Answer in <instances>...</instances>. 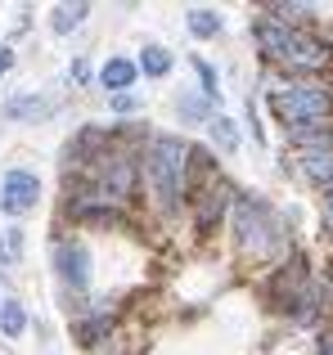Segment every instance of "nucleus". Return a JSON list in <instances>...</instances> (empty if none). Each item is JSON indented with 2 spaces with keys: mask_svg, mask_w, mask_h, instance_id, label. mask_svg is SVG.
Instances as JSON below:
<instances>
[{
  "mask_svg": "<svg viewBox=\"0 0 333 355\" xmlns=\"http://www.w3.org/2000/svg\"><path fill=\"white\" fill-rule=\"evenodd\" d=\"M194 68H198L203 86H207V99H216V95H221V90H216V72H212V68H207V63H203V59H194Z\"/></svg>",
  "mask_w": 333,
  "mask_h": 355,
  "instance_id": "nucleus-17",
  "label": "nucleus"
},
{
  "mask_svg": "<svg viewBox=\"0 0 333 355\" xmlns=\"http://www.w3.org/2000/svg\"><path fill=\"white\" fill-rule=\"evenodd\" d=\"M9 63H14V54H9L5 45H0V77H5V72H9Z\"/></svg>",
  "mask_w": 333,
  "mask_h": 355,
  "instance_id": "nucleus-20",
  "label": "nucleus"
},
{
  "mask_svg": "<svg viewBox=\"0 0 333 355\" xmlns=\"http://www.w3.org/2000/svg\"><path fill=\"white\" fill-rule=\"evenodd\" d=\"M99 77H104V86H108V90H126V86L135 81V63H131V59H108Z\"/></svg>",
  "mask_w": 333,
  "mask_h": 355,
  "instance_id": "nucleus-9",
  "label": "nucleus"
},
{
  "mask_svg": "<svg viewBox=\"0 0 333 355\" xmlns=\"http://www.w3.org/2000/svg\"><path fill=\"white\" fill-rule=\"evenodd\" d=\"M23 324H27L23 306H18V302H5V311H0V333H5V338H18V333H23Z\"/></svg>",
  "mask_w": 333,
  "mask_h": 355,
  "instance_id": "nucleus-12",
  "label": "nucleus"
},
{
  "mask_svg": "<svg viewBox=\"0 0 333 355\" xmlns=\"http://www.w3.org/2000/svg\"><path fill=\"white\" fill-rule=\"evenodd\" d=\"M320 355H333V338H325V342H320Z\"/></svg>",
  "mask_w": 333,
  "mask_h": 355,
  "instance_id": "nucleus-22",
  "label": "nucleus"
},
{
  "mask_svg": "<svg viewBox=\"0 0 333 355\" xmlns=\"http://www.w3.org/2000/svg\"><path fill=\"white\" fill-rule=\"evenodd\" d=\"M36 198H41V184H36L32 171H9V175H5V184H0V207H5L9 216H23V211H32Z\"/></svg>",
  "mask_w": 333,
  "mask_h": 355,
  "instance_id": "nucleus-5",
  "label": "nucleus"
},
{
  "mask_svg": "<svg viewBox=\"0 0 333 355\" xmlns=\"http://www.w3.org/2000/svg\"><path fill=\"white\" fill-rule=\"evenodd\" d=\"M325 216H329V225H333V189H329V198H325Z\"/></svg>",
  "mask_w": 333,
  "mask_h": 355,
  "instance_id": "nucleus-21",
  "label": "nucleus"
},
{
  "mask_svg": "<svg viewBox=\"0 0 333 355\" xmlns=\"http://www.w3.org/2000/svg\"><path fill=\"white\" fill-rule=\"evenodd\" d=\"M302 171H307L316 184H333V153H325V148H307V153H302Z\"/></svg>",
  "mask_w": 333,
  "mask_h": 355,
  "instance_id": "nucleus-8",
  "label": "nucleus"
},
{
  "mask_svg": "<svg viewBox=\"0 0 333 355\" xmlns=\"http://www.w3.org/2000/svg\"><path fill=\"white\" fill-rule=\"evenodd\" d=\"M212 139H216V144L230 153V148L239 144V130H234V121H230V117H216V121H212Z\"/></svg>",
  "mask_w": 333,
  "mask_h": 355,
  "instance_id": "nucleus-15",
  "label": "nucleus"
},
{
  "mask_svg": "<svg viewBox=\"0 0 333 355\" xmlns=\"http://www.w3.org/2000/svg\"><path fill=\"white\" fill-rule=\"evenodd\" d=\"M271 104H275V113L293 126V135L320 126V121L333 113V95L325 86H316V81H284V86L271 90Z\"/></svg>",
  "mask_w": 333,
  "mask_h": 355,
  "instance_id": "nucleus-1",
  "label": "nucleus"
},
{
  "mask_svg": "<svg viewBox=\"0 0 333 355\" xmlns=\"http://www.w3.org/2000/svg\"><path fill=\"white\" fill-rule=\"evenodd\" d=\"M135 104H140V99H135V95H113V108H117V113H131Z\"/></svg>",
  "mask_w": 333,
  "mask_h": 355,
  "instance_id": "nucleus-18",
  "label": "nucleus"
},
{
  "mask_svg": "<svg viewBox=\"0 0 333 355\" xmlns=\"http://www.w3.org/2000/svg\"><path fill=\"white\" fill-rule=\"evenodd\" d=\"M140 68L149 72V77H166V72H171V54H166L162 45H149L144 59H140Z\"/></svg>",
  "mask_w": 333,
  "mask_h": 355,
  "instance_id": "nucleus-11",
  "label": "nucleus"
},
{
  "mask_svg": "<svg viewBox=\"0 0 333 355\" xmlns=\"http://www.w3.org/2000/svg\"><path fill=\"white\" fill-rule=\"evenodd\" d=\"M54 261H59V275H63V284L68 288H86L90 284V252L81 248V243H59L54 248Z\"/></svg>",
  "mask_w": 333,
  "mask_h": 355,
  "instance_id": "nucleus-6",
  "label": "nucleus"
},
{
  "mask_svg": "<svg viewBox=\"0 0 333 355\" xmlns=\"http://www.w3.org/2000/svg\"><path fill=\"white\" fill-rule=\"evenodd\" d=\"M189 32L194 36H216L221 32V18L212 9H189Z\"/></svg>",
  "mask_w": 333,
  "mask_h": 355,
  "instance_id": "nucleus-13",
  "label": "nucleus"
},
{
  "mask_svg": "<svg viewBox=\"0 0 333 355\" xmlns=\"http://www.w3.org/2000/svg\"><path fill=\"white\" fill-rule=\"evenodd\" d=\"M0 311H5V302H0Z\"/></svg>",
  "mask_w": 333,
  "mask_h": 355,
  "instance_id": "nucleus-23",
  "label": "nucleus"
},
{
  "mask_svg": "<svg viewBox=\"0 0 333 355\" xmlns=\"http://www.w3.org/2000/svg\"><path fill=\"white\" fill-rule=\"evenodd\" d=\"M131 193V162H122V157H113V162L104 166V202L108 198H126Z\"/></svg>",
  "mask_w": 333,
  "mask_h": 355,
  "instance_id": "nucleus-7",
  "label": "nucleus"
},
{
  "mask_svg": "<svg viewBox=\"0 0 333 355\" xmlns=\"http://www.w3.org/2000/svg\"><path fill=\"white\" fill-rule=\"evenodd\" d=\"M50 113V104H41V99H18V104H9V117H41Z\"/></svg>",
  "mask_w": 333,
  "mask_h": 355,
  "instance_id": "nucleus-16",
  "label": "nucleus"
},
{
  "mask_svg": "<svg viewBox=\"0 0 333 355\" xmlns=\"http://www.w3.org/2000/svg\"><path fill=\"white\" fill-rule=\"evenodd\" d=\"M185 113H189V117H203V113H207V104H203V99H185Z\"/></svg>",
  "mask_w": 333,
  "mask_h": 355,
  "instance_id": "nucleus-19",
  "label": "nucleus"
},
{
  "mask_svg": "<svg viewBox=\"0 0 333 355\" xmlns=\"http://www.w3.org/2000/svg\"><path fill=\"white\" fill-rule=\"evenodd\" d=\"M185 157H189V148L180 144L176 135H158L149 144V184L153 193H158L162 207H176L180 202V184H185Z\"/></svg>",
  "mask_w": 333,
  "mask_h": 355,
  "instance_id": "nucleus-2",
  "label": "nucleus"
},
{
  "mask_svg": "<svg viewBox=\"0 0 333 355\" xmlns=\"http://www.w3.org/2000/svg\"><path fill=\"white\" fill-rule=\"evenodd\" d=\"M225 198H230V189L225 184H216V189L207 193V202H203V211H198V230H212V220L225 211Z\"/></svg>",
  "mask_w": 333,
  "mask_h": 355,
  "instance_id": "nucleus-10",
  "label": "nucleus"
},
{
  "mask_svg": "<svg viewBox=\"0 0 333 355\" xmlns=\"http://www.w3.org/2000/svg\"><path fill=\"white\" fill-rule=\"evenodd\" d=\"M234 234H239L244 248H253V252H275L280 248L284 225H280V216H275L262 198H244L234 207Z\"/></svg>",
  "mask_w": 333,
  "mask_h": 355,
  "instance_id": "nucleus-4",
  "label": "nucleus"
},
{
  "mask_svg": "<svg viewBox=\"0 0 333 355\" xmlns=\"http://www.w3.org/2000/svg\"><path fill=\"white\" fill-rule=\"evenodd\" d=\"M86 18V5H59L54 9V32H72Z\"/></svg>",
  "mask_w": 333,
  "mask_h": 355,
  "instance_id": "nucleus-14",
  "label": "nucleus"
},
{
  "mask_svg": "<svg viewBox=\"0 0 333 355\" xmlns=\"http://www.w3.org/2000/svg\"><path fill=\"white\" fill-rule=\"evenodd\" d=\"M257 45H262L271 59L289 63V68H320V63L329 59L320 41H311V36L293 32V27H284V23H257Z\"/></svg>",
  "mask_w": 333,
  "mask_h": 355,
  "instance_id": "nucleus-3",
  "label": "nucleus"
}]
</instances>
